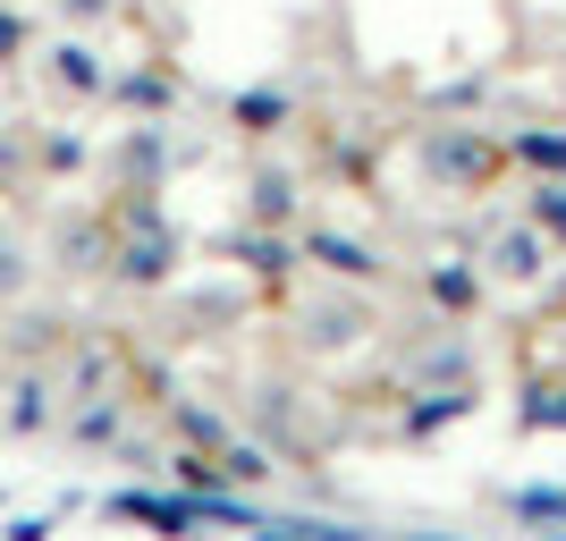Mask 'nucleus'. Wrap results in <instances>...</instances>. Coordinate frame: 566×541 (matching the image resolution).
Listing matches in <instances>:
<instances>
[{"label":"nucleus","instance_id":"f257e3e1","mask_svg":"<svg viewBox=\"0 0 566 541\" xmlns=\"http://www.w3.org/2000/svg\"><path fill=\"white\" fill-rule=\"evenodd\" d=\"M373 339V296L364 288H313L296 305V347L305 355H355Z\"/></svg>","mask_w":566,"mask_h":541},{"label":"nucleus","instance_id":"20e7f679","mask_svg":"<svg viewBox=\"0 0 566 541\" xmlns=\"http://www.w3.org/2000/svg\"><path fill=\"white\" fill-rule=\"evenodd\" d=\"M18 288H25V246L0 229V296H18Z\"/></svg>","mask_w":566,"mask_h":541},{"label":"nucleus","instance_id":"f03ea898","mask_svg":"<svg viewBox=\"0 0 566 541\" xmlns=\"http://www.w3.org/2000/svg\"><path fill=\"white\" fill-rule=\"evenodd\" d=\"M549 271V237L533 229V220H516V229H491L482 237V280L499 288H533Z\"/></svg>","mask_w":566,"mask_h":541},{"label":"nucleus","instance_id":"7ed1b4c3","mask_svg":"<svg viewBox=\"0 0 566 541\" xmlns=\"http://www.w3.org/2000/svg\"><path fill=\"white\" fill-rule=\"evenodd\" d=\"M415 153H423V169H431V178H449V187H482V178L499 169V153L473 136V127H431Z\"/></svg>","mask_w":566,"mask_h":541}]
</instances>
